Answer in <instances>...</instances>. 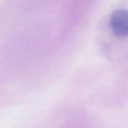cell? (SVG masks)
Returning a JSON list of instances; mask_svg holds the SVG:
<instances>
[{
	"label": "cell",
	"mask_w": 128,
	"mask_h": 128,
	"mask_svg": "<svg viewBox=\"0 0 128 128\" xmlns=\"http://www.w3.org/2000/svg\"><path fill=\"white\" fill-rule=\"evenodd\" d=\"M110 27L116 36H128V10L115 11L110 19Z\"/></svg>",
	"instance_id": "1"
}]
</instances>
